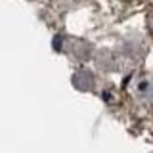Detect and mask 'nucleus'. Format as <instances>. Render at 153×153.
I'll list each match as a JSON object with an SVG mask.
<instances>
[{
  "instance_id": "obj_1",
  "label": "nucleus",
  "mask_w": 153,
  "mask_h": 153,
  "mask_svg": "<svg viewBox=\"0 0 153 153\" xmlns=\"http://www.w3.org/2000/svg\"><path fill=\"white\" fill-rule=\"evenodd\" d=\"M149 29H151V33H153V10L149 12Z\"/></svg>"
}]
</instances>
